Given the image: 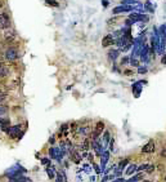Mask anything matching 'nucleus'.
<instances>
[{
    "mask_svg": "<svg viewBox=\"0 0 166 182\" xmlns=\"http://www.w3.org/2000/svg\"><path fill=\"white\" fill-rule=\"evenodd\" d=\"M63 155H65V154L61 151L59 147H50V149H49V156H50V159L57 160L58 163H62Z\"/></svg>",
    "mask_w": 166,
    "mask_h": 182,
    "instance_id": "obj_1",
    "label": "nucleus"
},
{
    "mask_svg": "<svg viewBox=\"0 0 166 182\" xmlns=\"http://www.w3.org/2000/svg\"><path fill=\"white\" fill-rule=\"evenodd\" d=\"M4 57L8 61H17L18 58H20V53H18V51L14 47H9L4 53Z\"/></svg>",
    "mask_w": 166,
    "mask_h": 182,
    "instance_id": "obj_2",
    "label": "nucleus"
},
{
    "mask_svg": "<svg viewBox=\"0 0 166 182\" xmlns=\"http://www.w3.org/2000/svg\"><path fill=\"white\" fill-rule=\"evenodd\" d=\"M10 29V18L7 13L0 14V30H8Z\"/></svg>",
    "mask_w": 166,
    "mask_h": 182,
    "instance_id": "obj_3",
    "label": "nucleus"
},
{
    "mask_svg": "<svg viewBox=\"0 0 166 182\" xmlns=\"http://www.w3.org/2000/svg\"><path fill=\"white\" fill-rule=\"evenodd\" d=\"M108 160H109V151H108V150H104L103 154L101 155V167L99 168H101L102 172L104 171V168H106Z\"/></svg>",
    "mask_w": 166,
    "mask_h": 182,
    "instance_id": "obj_4",
    "label": "nucleus"
},
{
    "mask_svg": "<svg viewBox=\"0 0 166 182\" xmlns=\"http://www.w3.org/2000/svg\"><path fill=\"white\" fill-rule=\"evenodd\" d=\"M115 44V37H113V35H111V34H108V35H106L102 39V47H104V48H107V47H112Z\"/></svg>",
    "mask_w": 166,
    "mask_h": 182,
    "instance_id": "obj_5",
    "label": "nucleus"
},
{
    "mask_svg": "<svg viewBox=\"0 0 166 182\" xmlns=\"http://www.w3.org/2000/svg\"><path fill=\"white\" fill-rule=\"evenodd\" d=\"M155 142H153V140L148 141L146 143V145L142 147V153L143 154H151V153H155Z\"/></svg>",
    "mask_w": 166,
    "mask_h": 182,
    "instance_id": "obj_6",
    "label": "nucleus"
},
{
    "mask_svg": "<svg viewBox=\"0 0 166 182\" xmlns=\"http://www.w3.org/2000/svg\"><path fill=\"white\" fill-rule=\"evenodd\" d=\"M70 160H72L75 164H80V163H81L83 156L79 153V150H73V151L70 154Z\"/></svg>",
    "mask_w": 166,
    "mask_h": 182,
    "instance_id": "obj_7",
    "label": "nucleus"
},
{
    "mask_svg": "<svg viewBox=\"0 0 166 182\" xmlns=\"http://www.w3.org/2000/svg\"><path fill=\"white\" fill-rule=\"evenodd\" d=\"M16 39V33H14V30H12V29H8V30H5L4 31V40L5 41H13Z\"/></svg>",
    "mask_w": 166,
    "mask_h": 182,
    "instance_id": "obj_8",
    "label": "nucleus"
},
{
    "mask_svg": "<svg viewBox=\"0 0 166 182\" xmlns=\"http://www.w3.org/2000/svg\"><path fill=\"white\" fill-rule=\"evenodd\" d=\"M129 17H130V20L133 22H137V21H144V22H147V21H148V17H147L146 14H140V13H131Z\"/></svg>",
    "mask_w": 166,
    "mask_h": 182,
    "instance_id": "obj_9",
    "label": "nucleus"
},
{
    "mask_svg": "<svg viewBox=\"0 0 166 182\" xmlns=\"http://www.w3.org/2000/svg\"><path fill=\"white\" fill-rule=\"evenodd\" d=\"M133 7H126V5H121V7H116L113 8V13L115 14H117V13H121V12H129V10H131Z\"/></svg>",
    "mask_w": 166,
    "mask_h": 182,
    "instance_id": "obj_10",
    "label": "nucleus"
},
{
    "mask_svg": "<svg viewBox=\"0 0 166 182\" xmlns=\"http://www.w3.org/2000/svg\"><path fill=\"white\" fill-rule=\"evenodd\" d=\"M80 149H81V151H87L90 149V140L89 138H84L83 142H81V146H80Z\"/></svg>",
    "mask_w": 166,
    "mask_h": 182,
    "instance_id": "obj_11",
    "label": "nucleus"
},
{
    "mask_svg": "<svg viewBox=\"0 0 166 182\" xmlns=\"http://www.w3.org/2000/svg\"><path fill=\"white\" fill-rule=\"evenodd\" d=\"M46 173H48V177L49 178H52V180L55 178V168L52 167V164L46 167Z\"/></svg>",
    "mask_w": 166,
    "mask_h": 182,
    "instance_id": "obj_12",
    "label": "nucleus"
},
{
    "mask_svg": "<svg viewBox=\"0 0 166 182\" xmlns=\"http://www.w3.org/2000/svg\"><path fill=\"white\" fill-rule=\"evenodd\" d=\"M101 140H103L104 146H106L107 143L109 142V140H111V134H109V132H108V130H103V136H102V138H101Z\"/></svg>",
    "mask_w": 166,
    "mask_h": 182,
    "instance_id": "obj_13",
    "label": "nucleus"
},
{
    "mask_svg": "<svg viewBox=\"0 0 166 182\" xmlns=\"http://www.w3.org/2000/svg\"><path fill=\"white\" fill-rule=\"evenodd\" d=\"M27 181H31V178L26 177V176H21V177H17V178H12L8 182H27Z\"/></svg>",
    "mask_w": 166,
    "mask_h": 182,
    "instance_id": "obj_14",
    "label": "nucleus"
},
{
    "mask_svg": "<svg viewBox=\"0 0 166 182\" xmlns=\"http://www.w3.org/2000/svg\"><path fill=\"white\" fill-rule=\"evenodd\" d=\"M119 53H120L119 49H112V51H109V52H108V57H109L111 60H112V61H115L116 58H117Z\"/></svg>",
    "mask_w": 166,
    "mask_h": 182,
    "instance_id": "obj_15",
    "label": "nucleus"
},
{
    "mask_svg": "<svg viewBox=\"0 0 166 182\" xmlns=\"http://www.w3.org/2000/svg\"><path fill=\"white\" fill-rule=\"evenodd\" d=\"M8 74H9V71H8L7 67H5V66H0V79L5 78Z\"/></svg>",
    "mask_w": 166,
    "mask_h": 182,
    "instance_id": "obj_16",
    "label": "nucleus"
},
{
    "mask_svg": "<svg viewBox=\"0 0 166 182\" xmlns=\"http://www.w3.org/2000/svg\"><path fill=\"white\" fill-rule=\"evenodd\" d=\"M77 132H79L80 134L87 136L88 133H90V128H89V127H80V128L77 129Z\"/></svg>",
    "mask_w": 166,
    "mask_h": 182,
    "instance_id": "obj_17",
    "label": "nucleus"
},
{
    "mask_svg": "<svg viewBox=\"0 0 166 182\" xmlns=\"http://www.w3.org/2000/svg\"><path fill=\"white\" fill-rule=\"evenodd\" d=\"M135 172H137V165H135V164H130L127 167V169H126V174H129V176L135 173Z\"/></svg>",
    "mask_w": 166,
    "mask_h": 182,
    "instance_id": "obj_18",
    "label": "nucleus"
},
{
    "mask_svg": "<svg viewBox=\"0 0 166 182\" xmlns=\"http://www.w3.org/2000/svg\"><path fill=\"white\" fill-rule=\"evenodd\" d=\"M127 163H129V159H124L122 161H120L119 167L116 168V169H117V171H120V172H122V171H124V168L126 167V164H127Z\"/></svg>",
    "mask_w": 166,
    "mask_h": 182,
    "instance_id": "obj_19",
    "label": "nucleus"
},
{
    "mask_svg": "<svg viewBox=\"0 0 166 182\" xmlns=\"http://www.w3.org/2000/svg\"><path fill=\"white\" fill-rule=\"evenodd\" d=\"M104 128H106V125H104V123H103L102 120L97 122V124H95V129H98V130L103 132V130H104Z\"/></svg>",
    "mask_w": 166,
    "mask_h": 182,
    "instance_id": "obj_20",
    "label": "nucleus"
},
{
    "mask_svg": "<svg viewBox=\"0 0 166 182\" xmlns=\"http://www.w3.org/2000/svg\"><path fill=\"white\" fill-rule=\"evenodd\" d=\"M68 127H70L68 124H62V127H61V129H59V133L63 134V132H65V134H67V129H68Z\"/></svg>",
    "mask_w": 166,
    "mask_h": 182,
    "instance_id": "obj_21",
    "label": "nucleus"
},
{
    "mask_svg": "<svg viewBox=\"0 0 166 182\" xmlns=\"http://www.w3.org/2000/svg\"><path fill=\"white\" fill-rule=\"evenodd\" d=\"M45 3L50 4V7H58V5H59V3L55 2V0H45Z\"/></svg>",
    "mask_w": 166,
    "mask_h": 182,
    "instance_id": "obj_22",
    "label": "nucleus"
},
{
    "mask_svg": "<svg viewBox=\"0 0 166 182\" xmlns=\"http://www.w3.org/2000/svg\"><path fill=\"white\" fill-rule=\"evenodd\" d=\"M155 169H156V167H155V165H151V164H148V167H147V169H146V172L148 173V174H151L152 172H155Z\"/></svg>",
    "mask_w": 166,
    "mask_h": 182,
    "instance_id": "obj_23",
    "label": "nucleus"
},
{
    "mask_svg": "<svg viewBox=\"0 0 166 182\" xmlns=\"http://www.w3.org/2000/svg\"><path fill=\"white\" fill-rule=\"evenodd\" d=\"M55 182H65V180H63L61 173H55Z\"/></svg>",
    "mask_w": 166,
    "mask_h": 182,
    "instance_id": "obj_24",
    "label": "nucleus"
},
{
    "mask_svg": "<svg viewBox=\"0 0 166 182\" xmlns=\"http://www.w3.org/2000/svg\"><path fill=\"white\" fill-rule=\"evenodd\" d=\"M129 62H130V65L134 66V67H138L139 66V61L135 60V58H130V61H129Z\"/></svg>",
    "mask_w": 166,
    "mask_h": 182,
    "instance_id": "obj_25",
    "label": "nucleus"
},
{
    "mask_svg": "<svg viewBox=\"0 0 166 182\" xmlns=\"http://www.w3.org/2000/svg\"><path fill=\"white\" fill-rule=\"evenodd\" d=\"M7 111H8V107H7V106H3V105H0V116H2V115H4Z\"/></svg>",
    "mask_w": 166,
    "mask_h": 182,
    "instance_id": "obj_26",
    "label": "nucleus"
},
{
    "mask_svg": "<svg viewBox=\"0 0 166 182\" xmlns=\"http://www.w3.org/2000/svg\"><path fill=\"white\" fill-rule=\"evenodd\" d=\"M41 164H42V165H46V167H48V165H50V159L42 158V159H41Z\"/></svg>",
    "mask_w": 166,
    "mask_h": 182,
    "instance_id": "obj_27",
    "label": "nucleus"
},
{
    "mask_svg": "<svg viewBox=\"0 0 166 182\" xmlns=\"http://www.w3.org/2000/svg\"><path fill=\"white\" fill-rule=\"evenodd\" d=\"M147 167H148V164H143V165H140V167H137V172H143V171H146Z\"/></svg>",
    "mask_w": 166,
    "mask_h": 182,
    "instance_id": "obj_28",
    "label": "nucleus"
},
{
    "mask_svg": "<svg viewBox=\"0 0 166 182\" xmlns=\"http://www.w3.org/2000/svg\"><path fill=\"white\" fill-rule=\"evenodd\" d=\"M116 21H117V17H113V18H109V20L107 21V23H108V25H115Z\"/></svg>",
    "mask_w": 166,
    "mask_h": 182,
    "instance_id": "obj_29",
    "label": "nucleus"
},
{
    "mask_svg": "<svg viewBox=\"0 0 166 182\" xmlns=\"http://www.w3.org/2000/svg\"><path fill=\"white\" fill-rule=\"evenodd\" d=\"M138 72H139V74H146V72H147V67H144V66H143V67H139V68H138Z\"/></svg>",
    "mask_w": 166,
    "mask_h": 182,
    "instance_id": "obj_30",
    "label": "nucleus"
},
{
    "mask_svg": "<svg viewBox=\"0 0 166 182\" xmlns=\"http://www.w3.org/2000/svg\"><path fill=\"white\" fill-rule=\"evenodd\" d=\"M5 98H7V93H4V95H0V105H2V103L5 101Z\"/></svg>",
    "mask_w": 166,
    "mask_h": 182,
    "instance_id": "obj_31",
    "label": "nucleus"
},
{
    "mask_svg": "<svg viewBox=\"0 0 166 182\" xmlns=\"http://www.w3.org/2000/svg\"><path fill=\"white\" fill-rule=\"evenodd\" d=\"M93 164V167H94V169H95V172L97 173H102V171H101V168H99V165H97V164H94V163H91Z\"/></svg>",
    "mask_w": 166,
    "mask_h": 182,
    "instance_id": "obj_32",
    "label": "nucleus"
},
{
    "mask_svg": "<svg viewBox=\"0 0 166 182\" xmlns=\"http://www.w3.org/2000/svg\"><path fill=\"white\" fill-rule=\"evenodd\" d=\"M76 127H77V124H76V123H72V124L70 125V130H71V132H75V130H76Z\"/></svg>",
    "mask_w": 166,
    "mask_h": 182,
    "instance_id": "obj_33",
    "label": "nucleus"
},
{
    "mask_svg": "<svg viewBox=\"0 0 166 182\" xmlns=\"http://www.w3.org/2000/svg\"><path fill=\"white\" fill-rule=\"evenodd\" d=\"M88 159H89L90 163H93V160H94V155L91 154V153H89V154H88Z\"/></svg>",
    "mask_w": 166,
    "mask_h": 182,
    "instance_id": "obj_34",
    "label": "nucleus"
},
{
    "mask_svg": "<svg viewBox=\"0 0 166 182\" xmlns=\"http://www.w3.org/2000/svg\"><path fill=\"white\" fill-rule=\"evenodd\" d=\"M129 61H130V60H129V57H124V58L121 60V65H125V64H127Z\"/></svg>",
    "mask_w": 166,
    "mask_h": 182,
    "instance_id": "obj_35",
    "label": "nucleus"
},
{
    "mask_svg": "<svg viewBox=\"0 0 166 182\" xmlns=\"http://www.w3.org/2000/svg\"><path fill=\"white\" fill-rule=\"evenodd\" d=\"M135 178H137V180H144V174L143 173H139V174L135 176Z\"/></svg>",
    "mask_w": 166,
    "mask_h": 182,
    "instance_id": "obj_36",
    "label": "nucleus"
},
{
    "mask_svg": "<svg viewBox=\"0 0 166 182\" xmlns=\"http://www.w3.org/2000/svg\"><path fill=\"white\" fill-rule=\"evenodd\" d=\"M157 169H158L160 172H164V171H165V167H164L162 164H158V165H157Z\"/></svg>",
    "mask_w": 166,
    "mask_h": 182,
    "instance_id": "obj_37",
    "label": "nucleus"
},
{
    "mask_svg": "<svg viewBox=\"0 0 166 182\" xmlns=\"http://www.w3.org/2000/svg\"><path fill=\"white\" fill-rule=\"evenodd\" d=\"M54 142H55V137H50V138H49V143H50V145H54Z\"/></svg>",
    "mask_w": 166,
    "mask_h": 182,
    "instance_id": "obj_38",
    "label": "nucleus"
},
{
    "mask_svg": "<svg viewBox=\"0 0 166 182\" xmlns=\"http://www.w3.org/2000/svg\"><path fill=\"white\" fill-rule=\"evenodd\" d=\"M161 156H162V158H166V149H162V151H161Z\"/></svg>",
    "mask_w": 166,
    "mask_h": 182,
    "instance_id": "obj_39",
    "label": "nucleus"
},
{
    "mask_svg": "<svg viewBox=\"0 0 166 182\" xmlns=\"http://www.w3.org/2000/svg\"><path fill=\"white\" fill-rule=\"evenodd\" d=\"M161 62H162V64H166V54H165V56H164V57H162Z\"/></svg>",
    "mask_w": 166,
    "mask_h": 182,
    "instance_id": "obj_40",
    "label": "nucleus"
},
{
    "mask_svg": "<svg viewBox=\"0 0 166 182\" xmlns=\"http://www.w3.org/2000/svg\"><path fill=\"white\" fill-rule=\"evenodd\" d=\"M4 7V0H0V8Z\"/></svg>",
    "mask_w": 166,
    "mask_h": 182,
    "instance_id": "obj_41",
    "label": "nucleus"
},
{
    "mask_svg": "<svg viewBox=\"0 0 166 182\" xmlns=\"http://www.w3.org/2000/svg\"><path fill=\"white\" fill-rule=\"evenodd\" d=\"M125 74H126V75H131V74H133V71H130V70H126V71H125Z\"/></svg>",
    "mask_w": 166,
    "mask_h": 182,
    "instance_id": "obj_42",
    "label": "nucleus"
},
{
    "mask_svg": "<svg viewBox=\"0 0 166 182\" xmlns=\"http://www.w3.org/2000/svg\"><path fill=\"white\" fill-rule=\"evenodd\" d=\"M0 66H4V62H3V58L0 57Z\"/></svg>",
    "mask_w": 166,
    "mask_h": 182,
    "instance_id": "obj_43",
    "label": "nucleus"
},
{
    "mask_svg": "<svg viewBox=\"0 0 166 182\" xmlns=\"http://www.w3.org/2000/svg\"><path fill=\"white\" fill-rule=\"evenodd\" d=\"M142 182H153V181H149V180H143Z\"/></svg>",
    "mask_w": 166,
    "mask_h": 182,
    "instance_id": "obj_44",
    "label": "nucleus"
},
{
    "mask_svg": "<svg viewBox=\"0 0 166 182\" xmlns=\"http://www.w3.org/2000/svg\"><path fill=\"white\" fill-rule=\"evenodd\" d=\"M4 93H5V92H4L3 89H0V95H4Z\"/></svg>",
    "mask_w": 166,
    "mask_h": 182,
    "instance_id": "obj_45",
    "label": "nucleus"
},
{
    "mask_svg": "<svg viewBox=\"0 0 166 182\" xmlns=\"http://www.w3.org/2000/svg\"><path fill=\"white\" fill-rule=\"evenodd\" d=\"M164 181H165V182H166V176H165V178H164Z\"/></svg>",
    "mask_w": 166,
    "mask_h": 182,
    "instance_id": "obj_46",
    "label": "nucleus"
}]
</instances>
